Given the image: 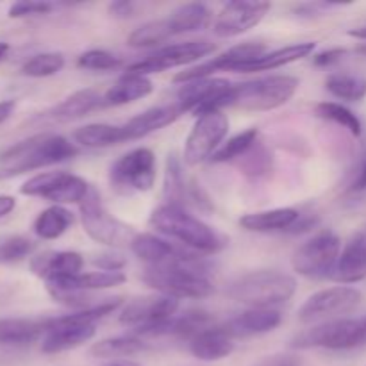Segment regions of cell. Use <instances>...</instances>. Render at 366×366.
Wrapping results in <instances>:
<instances>
[{
    "label": "cell",
    "mask_w": 366,
    "mask_h": 366,
    "mask_svg": "<svg viewBox=\"0 0 366 366\" xmlns=\"http://www.w3.org/2000/svg\"><path fill=\"white\" fill-rule=\"evenodd\" d=\"M77 156V147L59 134H36L0 154V179L52 167Z\"/></svg>",
    "instance_id": "obj_1"
},
{
    "label": "cell",
    "mask_w": 366,
    "mask_h": 366,
    "mask_svg": "<svg viewBox=\"0 0 366 366\" xmlns=\"http://www.w3.org/2000/svg\"><path fill=\"white\" fill-rule=\"evenodd\" d=\"M150 225L193 252L214 254L225 247V239L213 227L193 217L184 207L172 204L156 207L150 214Z\"/></svg>",
    "instance_id": "obj_2"
},
{
    "label": "cell",
    "mask_w": 366,
    "mask_h": 366,
    "mask_svg": "<svg viewBox=\"0 0 366 366\" xmlns=\"http://www.w3.org/2000/svg\"><path fill=\"white\" fill-rule=\"evenodd\" d=\"M209 267L200 259L175 267H149L143 274V282L156 290L159 295L181 299H206L214 292L213 282L207 279Z\"/></svg>",
    "instance_id": "obj_3"
},
{
    "label": "cell",
    "mask_w": 366,
    "mask_h": 366,
    "mask_svg": "<svg viewBox=\"0 0 366 366\" xmlns=\"http://www.w3.org/2000/svg\"><path fill=\"white\" fill-rule=\"evenodd\" d=\"M297 292V281L277 270H257L236 279L227 295L250 310H274V306L288 302Z\"/></svg>",
    "instance_id": "obj_4"
},
{
    "label": "cell",
    "mask_w": 366,
    "mask_h": 366,
    "mask_svg": "<svg viewBox=\"0 0 366 366\" xmlns=\"http://www.w3.org/2000/svg\"><path fill=\"white\" fill-rule=\"evenodd\" d=\"M299 89L293 75H270L232 86L229 106L245 111H272L285 106Z\"/></svg>",
    "instance_id": "obj_5"
},
{
    "label": "cell",
    "mask_w": 366,
    "mask_h": 366,
    "mask_svg": "<svg viewBox=\"0 0 366 366\" xmlns=\"http://www.w3.org/2000/svg\"><path fill=\"white\" fill-rule=\"evenodd\" d=\"M295 349H327L350 350L366 345L363 318H338L313 325L295 336L292 343Z\"/></svg>",
    "instance_id": "obj_6"
},
{
    "label": "cell",
    "mask_w": 366,
    "mask_h": 366,
    "mask_svg": "<svg viewBox=\"0 0 366 366\" xmlns=\"http://www.w3.org/2000/svg\"><path fill=\"white\" fill-rule=\"evenodd\" d=\"M342 254V242L338 234L329 229L317 232L313 238L295 250L292 257L293 270L307 279H332L336 263Z\"/></svg>",
    "instance_id": "obj_7"
},
{
    "label": "cell",
    "mask_w": 366,
    "mask_h": 366,
    "mask_svg": "<svg viewBox=\"0 0 366 366\" xmlns=\"http://www.w3.org/2000/svg\"><path fill=\"white\" fill-rule=\"evenodd\" d=\"M81 218L82 227L89 238L95 239L97 243H102V245L113 247V249L127 245L131 247L138 236L134 227L107 213L102 200H100V195L95 189H89L88 197L81 202Z\"/></svg>",
    "instance_id": "obj_8"
},
{
    "label": "cell",
    "mask_w": 366,
    "mask_h": 366,
    "mask_svg": "<svg viewBox=\"0 0 366 366\" xmlns=\"http://www.w3.org/2000/svg\"><path fill=\"white\" fill-rule=\"evenodd\" d=\"M363 300L360 290L350 286H332L313 293L299 310V320L302 324H324V322L338 320L342 315L356 310Z\"/></svg>",
    "instance_id": "obj_9"
},
{
    "label": "cell",
    "mask_w": 366,
    "mask_h": 366,
    "mask_svg": "<svg viewBox=\"0 0 366 366\" xmlns=\"http://www.w3.org/2000/svg\"><path fill=\"white\" fill-rule=\"evenodd\" d=\"M229 132V120L222 111H209L199 114L184 143V163L197 167L222 147V142Z\"/></svg>",
    "instance_id": "obj_10"
},
{
    "label": "cell",
    "mask_w": 366,
    "mask_h": 366,
    "mask_svg": "<svg viewBox=\"0 0 366 366\" xmlns=\"http://www.w3.org/2000/svg\"><path fill=\"white\" fill-rule=\"evenodd\" d=\"M88 182L68 172H45L21 184L20 193L27 197H41L56 206L61 204H81L89 193Z\"/></svg>",
    "instance_id": "obj_11"
},
{
    "label": "cell",
    "mask_w": 366,
    "mask_h": 366,
    "mask_svg": "<svg viewBox=\"0 0 366 366\" xmlns=\"http://www.w3.org/2000/svg\"><path fill=\"white\" fill-rule=\"evenodd\" d=\"M214 49H217L214 43L207 41V39H192V41L174 43V45L156 50V52L150 54L145 59L129 64L127 74L145 75L147 77L149 74H159V71L172 70V68L184 66V64L204 59L206 56L213 54Z\"/></svg>",
    "instance_id": "obj_12"
},
{
    "label": "cell",
    "mask_w": 366,
    "mask_h": 366,
    "mask_svg": "<svg viewBox=\"0 0 366 366\" xmlns=\"http://www.w3.org/2000/svg\"><path fill=\"white\" fill-rule=\"evenodd\" d=\"M111 182L131 192H149L156 182V156L150 149H134L111 167Z\"/></svg>",
    "instance_id": "obj_13"
},
{
    "label": "cell",
    "mask_w": 366,
    "mask_h": 366,
    "mask_svg": "<svg viewBox=\"0 0 366 366\" xmlns=\"http://www.w3.org/2000/svg\"><path fill=\"white\" fill-rule=\"evenodd\" d=\"M264 54V45L263 43H239V45L232 46V49L225 50L220 56L213 57L209 61H204V63L197 64V66L189 68V70L181 71L174 77V82H181V84H186V82L197 81V79H207L213 74L220 70H234L238 71L239 66L250 63V61L257 59Z\"/></svg>",
    "instance_id": "obj_14"
},
{
    "label": "cell",
    "mask_w": 366,
    "mask_h": 366,
    "mask_svg": "<svg viewBox=\"0 0 366 366\" xmlns=\"http://www.w3.org/2000/svg\"><path fill=\"white\" fill-rule=\"evenodd\" d=\"M268 2H250V0H236L225 4L218 13L213 24V32L220 38H234L256 27L270 11Z\"/></svg>",
    "instance_id": "obj_15"
},
{
    "label": "cell",
    "mask_w": 366,
    "mask_h": 366,
    "mask_svg": "<svg viewBox=\"0 0 366 366\" xmlns=\"http://www.w3.org/2000/svg\"><path fill=\"white\" fill-rule=\"evenodd\" d=\"M131 250L149 267H175V264H186L200 259L199 252H193L186 247L175 245L154 234L136 236Z\"/></svg>",
    "instance_id": "obj_16"
},
{
    "label": "cell",
    "mask_w": 366,
    "mask_h": 366,
    "mask_svg": "<svg viewBox=\"0 0 366 366\" xmlns=\"http://www.w3.org/2000/svg\"><path fill=\"white\" fill-rule=\"evenodd\" d=\"M179 311V300L164 295L142 297L124 307L120 315V324L127 327L139 329L150 327V325L161 324L168 318L175 317Z\"/></svg>",
    "instance_id": "obj_17"
},
{
    "label": "cell",
    "mask_w": 366,
    "mask_h": 366,
    "mask_svg": "<svg viewBox=\"0 0 366 366\" xmlns=\"http://www.w3.org/2000/svg\"><path fill=\"white\" fill-rule=\"evenodd\" d=\"M95 336V325L81 324L71 315L50 318L49 331L41 340V350L45 354H59L88 343Z\"/></svg>",
    "instance_id": "obj_18"
},
{
    "label": "cell",
    "mask_w": 366,
    "mask_h": 366,
    "mask_svg": "<svg viewBox=\"0 0 366 366\" xmlns=\"http://www.w3.org/2000/svg\"><path fill=\"white\" fill-rule=\"evenodd\" d=\"M163 193L167 204H172V206L184 207V209L188 204H193L197 207H209L206 193L195 182H186L184 175H182L181 161L175 154L168 156Z\"/></svg>",
    "instance_id": "obj_19"
},
{
    "label": "cell",
    "mask_w": 366,
    "mask_h": 366,
    "mask_svg": "<svg viewBox=\"0 0 366 366\" xmlns=\"http://www.w3.org/2000/svg\"><path fill=\"white\" fill-rule=\"evenodd\" d=\"M82 264H84V259L79 252H71V250L54 252L52 250V252H43L32 257L31 272L45 282H54L79 275Z\"/></svg>",
    "instance_id": "obj_20"
},
{
    "label": "cell",
    "mask_w": 366,
    "mask_h": 366,
    "mask_svg": "<svg viewBox=\"0 0 366 366\" xmlns=\"http://www.w3.org/2000/svg\"><path fill=\"white\" fill-rule=\"evenodd\" d=\"M366 277V225L343 247L332 279L342 285H356Z\"/></svg>",
    "instance_id": "obj_21"
},
{
    "label": "cell",
    "mask_w": 366,
    "mask_h": 366,
    "mask_svg": "<svg viewBox=\"0 0 366 366\" xmlns=\"http://www.w3.org/2000/svg\"><path fill=\"white\" fill-rule=\"evenodd\" d=\"M182 113H184V111H182V107L179 106L177 102L172 104V106L150 107V109L136 114V117L131 118L125 125H122L125 142L145 138V136L152 134V132L174 124Z\"/></svg>",
    "instance_id": "obj_22"
},
{
    "label": "cell",
    "mask_w": 366,
    "mask_h": 366,
    "mask_svg": "<svg viewBox=\"0 0 366 366\" xmlns=\"http://www.w3.org/2000/svg\"><path fill=\"white\" fill-rule=\"evenodd\" d=\"M279 324H281V313L277 310H249L222 324V327L232 340H236L267 335L277 329Z\"/></svg>",
    "instance_id": "obj_23"
},
{
    "label": "cell",
    "mask_w": 366,
    "mask_h": 366,
    "mask_svg": "<svg viewBox=\"0 0 366 366\" xmlns=\"http://www.w3.org/2000/svg\"><path fill=\"white\" fill-rule=\"evenodd\" d=\"M100 106H102V97L95 89H79V92L66 97L63 102L54 106L52 109L43 113L39 118L54 122V124H68V122H75L86 117Z\"/></svg>",
    "instance_id": "obj_24"
},
{
    "label": "cell",
    "mask_w": 366,
    "mask_h": 366,
    "mask_svg": "<svg viewBox=\"0 0 366 366\" xmlns=\"http://www.w3.org/2000/svg\"><path fill=\"white\" fill-rule=\"evenodd\" d=\"M188 349L200 361H220L231 356L234 350V340L222 325H213L193 336L188 342Z\"/></svg>",
    "instance_id": "obj_25"
},
{
    "label": "cell",
    "mask_w": 366,
    "mask_h": 366,
    "mask_svg": "<svg viewBox=\"0 0 366 366\" xmlns=\"http://www.w3.org/2000/svg\"><path fill=\"white\" fill-rule=\"evenodd\" d=\"M49 324L50 318H0V345H29L46 335Z\"/></svg>",
    "instance_id": "obj_26"
},
{
    "label": "cell",
    "mask_w": 366,
    "mask_h": 366,
    "mask_svg": "<svg viewBox=\"0 0 366 366\" xmlns=\"http://www.w3.org/2000/svg\"><path fill=\"white\" fill-rule=\"evenodd\" d=\"M152 89V81L149 77L125 71L102 97V106H124V104L136 102L149 97Z\"/></svg>",
    "instance_id": "obj_27"
},
{
    "label": "cell",
    "mask_w": 366,
    "mask_h": 366,
    "mask_svg": "<svg viewBox=\"0 0 366 366\" xmlns=\"http://www.w3.org/2000/svg\"><path fill=\"white\" fill-rule=\"evenodd\" d=\"M317 45L315 41H302L295 43V45H288L285 49L272 50V52H264L263 56L257 57V59L250 61V63L243 64L238 68V71H264V70H275V68L286 66L290 63H295V61L304 59V57L311 56L315 52Z\"/></svg>",
    "instance_id": "obj_28"
},
{
    "label": "cell",
    "mask_w": 366,
    "mask_h": 366,
    "mask_svg": "<svg viewBox=\"0 0 366 366\" xmlns=\"http://www.w3.org/2000/svg\"><path fill=\"white\" fill-rule=\"evenodd\" d=\"M299 218L300 213L293 207H277V209L245 214L239 220V225L250 232H275L292 229Z\"/></svg>",
    "instance_id": "obj_29"
},
{
    "label": "cell",
    "mask_w": 366,
    "mask_h": 366,
    "mask_svg": "<svg viewBox=\"0 0 366 366\" xmlns=\"http://www.w3.org/2000/svg\"><path fill=\"white\" fill-rule=\"evenodd\" d=\"M172 36L199 32L209 25L211 11L204 4H184L167 18Z\"/></svg>",
    "instance_id": "obj_30"
},
{
    "label": "cell",
    "mask_w": 366,
    "mask_h": 366,
    "mask_svg": "<svg viewBox=\"0 0 366 366\" xmlns=\"http://www.w3.org/2000/svg\"><path fill=\"white\" fill-rule=\"evenodd\" d=\"M127 281L124 272H88V274H79L74 277L61 279V281L46 282V285L59 286L66 290H77V292H93V290H109L122 286Z\"/></svg>",
    "instance_id": "obj_31"
},
{
    "label": "cell",
    "mask_w": 366,
    "mask_h": 366,
    "mask_svg": "<svg viewBox=\"0 0 366 366\" xmlns=\"http://www.w3.org/2000/svg\"><path fill=\"white\" fill-rule=\"evenodd\" d=\"M145 350H149V343L143 342L139 336L129 335L102 340L89 349V354L93 357H99V360L118 361L122 357L134 356V354L145 352Z\"/></svg>",
    "instance_id": "obj_32"
},
{
    "label": "cell",
    "mask_w": 366,
    "mask_h": 366,
    "mask_svg": "<svg viewBox=\"0 0 366 366\" xmlns=\"http://www.w3.org/2000/svg\"><path fill=\"white\" fill-rule=\"evenodd\" d=\"M74 139L82 147L88 149H104V147L118 145L125 142L122 125H109V124H89L84 127H79L74 132Z\"/></svg>",
    "instance_id": "obj_33"
},
{
    "label": "cell",
    "mask_w": 366,
    "mask_h": 366,
    "mask_svg": "<svg viewBox=\"0 0 366 366\" xmlns=\"http://www.w3.org/2000/svg\"><path fill=\"white\" fill-rule=\"evenodd\" d=\"M74 224V214L63 206H52L41 211L34 222V232L41 239H57Z\"/></svg>",
    "instance_id": "obj_34"
},
{
    "label": "cell",
    "mask_w": 366,
    "mask_h": 366,
    "mask_svg": "<svg viewBox=\"0 0 366 366\" xmlns=\"http://www.w3.org/2000/svg\"><path fill=\"white\" fill-rule=\"evenodd\" d=\"M325 88L338 99L360 102L366 97V79L354 74H332L325 81Z\"/></svg>",
    "instance_id": "obj_35"
},
{
    "label": "cell",
    "mask_w": 366,
    "mask_h": 366,
    "mask_svg": "<svg viewBox=\"0 0 366 366\" xmlns=\"http://www.w3.org/2000/svg\"><path fill=\"white\" fill-rule=\"evenodd\" d=\"M170 38L172 31L168 27L167 18H163V20L147 21L142 27L132 31L131 36L127 38V43L132 49H149V46H156Z\"/></svg>",
    "instance_id": "obj_36"
},
{
    "label": "cell",
    "mask_w": 366,
    "mask_h": 366,
    "mask_svg": "<svg viewBox=\"0 0 366 366\" xmlns=\"http://www.w3.org/2000/svg\"><path fill=\"white\" fill-rule=\"evenodd\" d=\"M256 143L257 129H247V131L239 132V134L232 136L227 142L222 143V147L213 154L211 161H213V163H227V161L242 159Z\"/></svg>",
    "instance_id": "obj_37"
},
{
    "label": "cell",
    "mask_w": 366,
    "mask_h": 366,
    "mask_svg": "<svg viewBox=\"0 0 366 366\" xmlns=\"http://www.w3.org/2000/svg\"><path fill=\"white\" fill-rule=\"evenodd\" d=\"M317 114L324 120L332 122V124L340 125V127L347 129L350 134L360 136L363 131L361 120L349 109V107L342 106L338 102H322L317 106Z\"/></svg>",
    "instance_id": "obj_38"
},
{
    "label": "cell",
    "mask_w": 366,
    "mask_h": 366,
    "mask_svg": "<svg viewBox=\"0 0 366 366\" xmlns=\"http://www.w3.org/2000/svg\"><path fill=\"white\" fill-rule=\"evenodd\" d=\"M64 66V57L59 52H43L32 56L27 63L21 66V74L27 77H50L56 75L57 71L63 70Z\"/></svg>",
    "instance_id": "obj_39"
},
{
    "label": "cell",
    "mask_w": 366,
    "mask_h": 366,
    "mask_svg": "<svg viewBox=\"0 0 366 366\" xmlns=\"http://www.w3.org/2000/svg\"><path fill=\"white\" fill-rule=\"evenodd\" d=\"M34 250V243L25 236H11L0 243V263L11 264L24 261Z\"/></svg>",
    "instance_id": "obj_40"
},
{
    "label": "cell",
    "mask_w": 366,
    "mask_h": 366,
    "mask_svg": "<svg viewBox=\"0 0 366 366\" xmlns=\"http://www.w3.org/2000/svg\"><path fill=\"white\" fill-rule=\"evenodd\" d=\"M77 66L84 68V70L107 71V70H114V68L120 66V59H118L114 54L107 52V50L93 49V50H88V52H84L79 56Z\"/></svg>",
    "instance_id": "obj_41"
},
{
    "label": "cell",
    "mask_w": 366,
    "mask_h": 366,
    "mask_svg": "<svg viewBox=\"0 0 366 366\" xmlns=\"http://www.w3.org/2000/svg\"><path fill=\"white\" fill-rule=\"evenodd\" d=\"M242 159L243 174L250 175V177L254 179L263 177V175H267L272 168V156L267 152L264 147H257V143L242 157Z\"/></svg>",
    "instance_id": "obj_42"
},
{
    "label": "cell",
    "mask_w": 366,
    "mask_h": 366,
    "mask_svg": "<svg viewBox=\"0 0 366 366\" xmlns=\"http://www.w3.org/2000/svg\"><path fill=\"white\" fill-rule=\"evenodd\" d=\"M54 9H56V4L49 2H14L7 11V14H9V18L38 16V14H49Z\"/></svg>",
    "instance_id": "obj_43"
},
{
    "label": "cell",
    "mask_w": 366,
    "mask_h": 366,
    "mask_svg": "<svg viewBox=\"0 0 366 366\" xmlns=\"http://www.w3.org/2000/svg\"><path fill=\"white\" fill-rule=\"evenodd\" d=\"M92 263L102 272H122L125 267V257L114 252H104L93 257Z\"/></svg>",
    "instance_id": "obj_44"
},
{
    "label": "cell",
    "mask_w": 366,
    "mask_h": 366,
    "mask_svg": "<svg viewBox=\"0 0 366 366\" xmlns=\"http://www.w3.org/2000/svg\"><path fill=\"white\" fill-rule=\"evenodd\" d=\"M347 50L342 49V46H335V49H327L324 50V52L317 54V56L313 57V63L317 64V66H331V64L338 63V61H342V57L345 56Z\"/></svg>",
    "instance_id": "obj_45"
},
{
    "label": "cell",
    "mask_w": 366,
    "mask_h": 366,
    "mask_svg": "<svg viewBox=\"0 0 366 366\" xmlns=\"http://www.w3.org/2000/svg\"><path fill=\"white\" fill-rule=\"evenodd\" d=\"M109 13L114 18H129L134 14V4L127 2V0H118V2L109 4Z\"/></svg>",
    "instance_id": "obj_46"
},
{
    "label": "cell",
    "mask_w": 366,
    "mask_h": 366,
    "mask_svg": "<svg viewBox=\"0 0 366 366\" xmlns=\"http://www.w3.org/2000/svg\"><path fill=\"white\" fill-rule=\"evenodd\" d=\"M16 207V200L9 195H0V218L7 217Z\"/></svg>",
    "instance_id": "obj_47"
},
{
    "label": "cell",
    "mask_w": 366,
    "mask_h": 366,
    "mask_svg": "<svg viewBox=\"0 0 366 366\" xmlns=\"http://www.w3.org/2000/svg\"><path fill=\"white\" fill-rule=\"evenodd\" d=\"M14 107H16L14 100H4V102H0V124H4L13 114Z\"/></svg>",
    "instance_id": "obj_48"
},
{
    "label": "cell",
    "mask_w": 366,
    "mask_h": 366,
    "mask_svg": "<svg viewBox=\"0 0 366 366\" xmlns=\"http://www.w3.org/2000/svg\"><path fill=\"white\" fill-rule=\"evenodd\" d=\"M259 366H295V361L290 360V357H282V356H275V357H268L267 361H263Z\"/></svg>",
    "instance_id": "obj_49"
},
{
    "label": "cell",
    "mask_w": 366,
    "mask_h": 366,
    "mask_svg": "<svg viewBox=\"0 0 366 366\" xmlns=\"http://www.w3.org/2000/svg\"><path fill=\"white\" fill-rule=\"evenodd\" d=\"M352 189H354V192H365V189H366V159H365L363 167H361L360 174H357L356 181H354Z\"/></svg>",
    "instance_id": "obj_50"
},
{
    "label": "cell",
    "mask_w": 366,
    "mask_h": 366,
    "mask_svg": "<svg viewBox=\"0 0 366 366\" xmlns=\"http://www.w3.org/2000/svg\"><path fill=\"white\" fill-rule=\"evenodd\" d=\"M102 366H139L134 361H127V360H118V361H109V363L102 365Z\"/></svg>",
    "instance_id": "obj_51"
},
{
    "label": "cell",
    "mask_w": 366,
    "mask_h": 366,
    "mask_svg": "<svg viewBox=\"0 0 366 366\" xmlns=\"http://www.w3.org/2000/svg\"><path fill=\"white\" fill-rule=\"evenodd\" d=\"M352 38H357V39H366V27H360V29H354V31L349 32Z\"/></svg>",
    "instance_id": "obj_52"
},
{
    "label": "cell",
    "mask_w": 366,
    "mask_h": 366,
    "mask_svg": "<svg viewBox=\"0 0 366 366\" xmlns=\"http://www.w3.org/2000/svg\"><path fill=\"white\" fill-rule=\"evenodd\" d=\"M7 52H9V45L6 41H0V61L7 56Z\"/></svg>",
    "instance_id": "obj_53"
},
{
    "label": "cell",
    "mask_w": 366,
    "mask_h": 366,
    "mask_svg": "<svg viewBox=\"0 0 366 366\" xmlns=\"http://www.w3.org/2000/svg\"><path fill=\"white\" fill-rule=\"evenodd\" d=\"M363 324H365V331H366V315H363Z\"/></svg>",
    "instance_id": "obj_54"
}]
</instances>
